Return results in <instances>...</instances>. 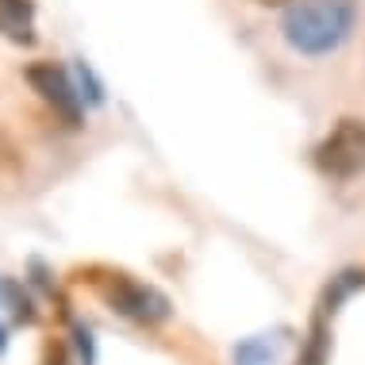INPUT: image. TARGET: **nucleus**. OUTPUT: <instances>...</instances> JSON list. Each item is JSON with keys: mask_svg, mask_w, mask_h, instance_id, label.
I'll use <instances>...</instances> for the list:
<instances>
[{"mask_svg": "<svg viewBox=\"0 0 365 365\" xmlns=\"http://www.w3.org/2000/svg\"><path fill=\"white\" fill-rule=\"evenodd\" d=\"M358 24V0H292L284 8L281 35L296 54H334Z\"/></svg>", "mask_w": 365, "mask_h": 365, "instance_id": "nucleus-1", "label": "nucleus"}, {"mask_svg": "<svg viewBox=\"0 0 365 365\" xmlns=\"http://www.w3.org/2000/svg\"><path fill=\"white\" fill-rule=\"evenodd\" d=\"M77 281H85L115 315H123V319H131V323H143V327H158V323H165L173 315L170 296L162 289H154V284H146V281H135L131 273H123V269L88 265V269L77 273Z\"/></svg>", "mask_w": 365, "mask_h": 365, "instance_id": "nucleus-2", "label": "nucleus"}, {"mask_svg": "<svg viewBox=\"0 0 365 365\" xmlns=\"http://www.w3.org/2000/svg\"><path fill=\"white\" fill-rule=\"evenodd\" d=\"M315 170L331 181H354L365 173V120L342 115L312 150Z\"/></svg>", "mask_w": 365, "mask_h": 365, "instance_id": "nucleus-3", "label": "nucleus"}, {"mask_svg": "<svg viewBox=\"0 0 365 365\" xmlns=\"http://www.w3.org/2000/svg\"><path fill=\"white\" fill-rule=\"evenodd\" d=\"M27 85L35 88L38 96H43V104H51V112L62 120L70 131H77L85 120V108H81V93H77V85L70 81V73L62 70V66L54 62H35L24 70Z\"/></svg>", "mask_w": 365, "mask_h": 365, "instance_id": "nucleus-4", "label": "nucleus"}, {"mask_svg": "<svg viewBox=\"0 0 365 365\" xmlns=\"http://www.w3.org/2000/svg\"><path fill=\"white\" fill-rule=\"evenodd\" d=\"M289 350V331H269V334H250L231 350L235 365H284Z\"/></svg>", "mask_w": 365, "mask_h": 365, "instance_id": "nucleus-5", "label": "nucleus"}, {"mask_svg": "<svg viewBox=\"0 0 365 365\" xmlns=\"http://www.w3.org/2000/svg\"><path fill=\"white\" fill-rule=\"evenodd\" d=\"M0 38L16 46H35V0H0Z\"/></svg>", "mask_w": 365, "mask_h": 365, "instance_id": "nucleus-6", "label": "nucleus"}, {"mask_svg": "<svg viewBox=\"0 0 365 365\" xmlns=\"http://www.w3.org/2000/svg\"><path fill=\"white\" fill-rule=\"evenodd\" d=\"M331 361V315L315 308L308 334L300 342V354H296V365H327Z\"/></svg>", "mask_w": 365, "mask_h": 365, "instance_id": "nucleus-7", "label": "nucleus"}, {"mask_svg": "<svg viewBox=\"0 0 365 365\" xmlns=\"http://www.w3.org/2000/svg\"><path fill=\"white\" fill-rule=\"evenodd\" d=\"M0 308L12 315L16 327H31L38 319V308H35L31 292H27V284H19L16 277H4V273H0Z\"/></svg>", "mask_w": 365, "mask_h": 365, "instance_id": "nucleus-8", "label": "nucleus"}, {"mask_svg": "<svg viewBox=\"0 0 365 365\" xmlns=\"http://www.w3.org/2000/svg\"><path fill=\"white\" fill-rule=\"evenodd\" d=\"M361 289H365V269H342V273H334V277L327 281V289L319 292V304H315V308L327 312L334 319V312H339L342 304H346L354 292H361Z\"/></svg>", "mask_w": 365, "mask_h": 365, "instance_id": "nucleus-9", "label": "nucleus"}, {"mask_svg": "<svg viewBox=\"0 0 365 365\" xmlns=\"http://www.w3.org/2000/svg\"><path fill=\"white\" fill-rule=\"evenodd\" d=\"M70 334H73L77 361H81V365H101V358H96V339H93V327H88V323H81V319H73Z\"/></svg>", "mask_w": 365, "mask_h": 365, "instance_id": "nucleus-10", "label": "nucleus"}, {"mask_svg": "<svg viewBox=\"0 0 365 365\" xmlns=\"http://www.w3.org/2000/svg\"><path fill=\"white\" fill-rule=\"evenodd\" d=\"M43 365H70V346L58 342V339H51L43 346Z\"/></svg>", "mask_w": 365, "mask_h": 365, "instance_id": "nucleus-11", "label": "nucleus"}, {"mask_svg": "<svg viewBox=\"0 0 365 365\" xmlns=\"http://www.w3.org/2000/svg\"><path fill=\"white\" fill-rule=\"evenodd\" d=\"M4 350H8V334H4V323H0V358H4Z\"/></svg>", "mask_w": 365, "mask_h": 365, "instance_id": "nucleus-12", "label": "nucleus"}, {"mask_svg": "<svg viewBox=\"0 0 365 365\" xmlns=\"http://www.w3.org/2000/svg\"><path fill=\"white\" fill-rule=\"evenodd\" d=\"M254 4H265V8H281V4H289V0H254Z\"/></svg>", "mask_w": 365, "mask_h": 365, "instance_id": "nucleus-13", "label": "nucleus"}]
</instances>
